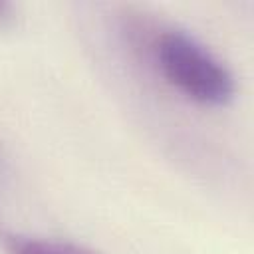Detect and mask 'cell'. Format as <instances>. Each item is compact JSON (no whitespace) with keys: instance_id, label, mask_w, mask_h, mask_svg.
I'll use <instances>...</instances> for the list:
<instances>
[{"instance_id":"cell-1","label":"cell","mask_w":254,"mask_h":254,"mask_svg":"<svg viewBox=\"0 0 254 254\" xmlns=\"http://www.w3.org/2000/svg\"><path fill=\"white\" fill-rule=\"evenodd\" d=\"M155 58L165 79L189 99L202 105H224L234 95L226 65L196 38L169 30L157 38Z\"/></svg>"},{"instance_id":"cell-2","label":"cell","mask_w":254,"mask_h":254,"mask_svg":"<svg viewBox=\"0 0 254 254\" xmlns=\"http://www.w3.org/2000/svg\"><path fill=\"white\" fill-rule=\"evenodd\" d=\"M6 254H87V252L67 242L14 236L6 242Z\"/></svg>"},{"instance_id":"cell-3","label":"cell","mask_w":254,"mask_h":254,"mask_svg":"<svg viewBox=\"0 0 254 254\" xmlns=\"http://www.w3.org/2000/svg\"><path fill=\"white\" fill-rule=\"evenodd\" d=\"M12 16H10V4H6V2H0V24H4V22H8Z\"/></svg>"}]
</instances>
